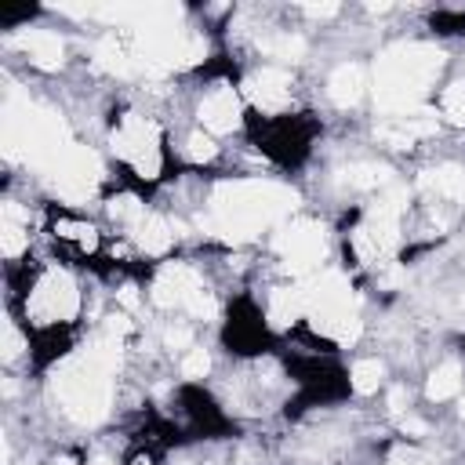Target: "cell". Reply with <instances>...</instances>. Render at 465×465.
Returning <instances> with one entry per match:
<instances>
[{
  "label": "cell",
  "instance_id": "13",
  "mask_svg": "<svg viewBox=\"0 0 465 465\" xmlns=\"http://www.w3.org/2000/svg\"><path fill=\"white\" fill-rule=\"evenodd\" d=\"M458 418L465 421V389H461V396H458Z\"/></svg>",
  "mask_w": 465,
  "mask_h": 465
},
{
  "label": "cell",
  "instance_id": "5",
  "mask_svg": "<svg viewBox=\"0 0 465 465\" xmlns=\"http://www.w3.org/2000/svg\"><path fill=\"white\" fill-rule=\"evenodd\" d=\"M193 124L211 131L214 138L243 131L247 124V102L236 80H207L193 98Z\"/></svg>",
  "mask_w": 465,
  "mask_h": 465
},
{
  "label": "cell",
  "instance_id": "10",
  "mask_svg": "<svg viewBox=\"0 0 465 465\" xmlns=\"http://www.w3.org/2000/svg\"><path fill=\"white\" fill-rule=\"evenodd\" d=\"M211 374H214V352L203 349V345L189 349V352L178 360V378H182V381H196V385H203Z\"/></svg>",
  "mask_w": 465,
  "mask_h": 465
},
{
  "label": "cell",
  "instance_id": "2",
  "mask_svg": "<svg viewBox=\"0 0 465 465\" xmlns=\"http://www.w3.org/2000/svg\"><path fill=\"white\" fill-rule=\"evenodd\" d=\"M218 341L222 349L232 356V360H258V356H269L276 349V334L258 305L254 294H236L229 305H225V316H222V327H218Z\"/></svg>",
  "mask_w": 465,
  "mask_h": 465
},
{
  "label": "cell",
  "instance_id": "4",
  "mask_svg": "<svg viewBox=\"0 0 465 465\" xmlns=\"http://www.w3.org/2000/svg\"><path fill=\"white\" fill-rule=\"evenodd\" d=\"M243 102L251 113L258 116H283V113H298V76L287 65L276 62H262L254 65L243 80H240Z\"/></svg>",
  "mask_w": 465,
  "mask_h": 465
},
{
  "label": "cell",
  "instance_id": "9",
  "mask_svg": "<svg viewBox=\"0 0 465 465\" xmlns=\"http://www.w3.org/2000/svg\"><path fill=\"white\" fill-rule=\"evenodd\" d=\"M432 109L440 116V124H450L458 131H465V73L450 76L436 94H432Z\"/></svg>",
  "mask_w": 465,
  "mask_h": 465
},
{
  "label": "cell",
  "instance_id": "8",
  "mask_svg": "<svg viewBox=\"0 0 465 465\" xmlns=\"http://www.w3.org/2000/svg\"><path fill=\"white\" fill-rule=\"evenodd\" d=\"M389 385V363L381 356H360L349 367V389L352 396H374Z\"/></svg>",
  "mask_w": 465,
  "mask_h": 465
},
{
  "label": "cell",
  "instance_id": "6",
  "mask_svg": "<svg viewBox=\"0 0 465 465\" xmlns=\"http://www.w3.org/2000/svg\"><path fill=\"white\" fill-rule=\"evenodd\" d=\"M367 87H371L367 84V69L360 62H341V65L331 69V76L323 84V94H327V102L334 109L349 113V109H356L367 98Z\"/></svg>",
  "mask_w": 465,
  "mask_h": 465
},
{
  "label": "cell",
  "instance_id": "11",
  "mask_svg": "<svg viewBox=\"0 0 465 465\" xmlns=\"http://www.w3.org/2000/svg\"><path fill=\"white\" fill-rule=\"evenodd\" d=\"M120 465H167V450L153 447V443H131L127 454L120 458Z\"/></svg>",
  "mask_w": 465,
  "mask_h": 465
},
{
  "label": "cell",
  "instance_id": "7",
  "mask_svg": "<svg viewBox=\"0 0 465 465\" xmlns=\"http://www.w3.org/2000/svg\"><path fill=\"white\" fill-rule=\"evenodd\" d=\"M461 389H465V363L458 356H447V360L429 367V374H425V400L429 403L458 400Z\"/></svg>",
  "mask_w": 465,
  "mask_h": 465
},
{
  "label": "cell",
  "instance_id": "3",
  "mask_svg": "<svg viewBox=\"0 0 465 465\" xmlns=\"http://www.w3.org/2000/svg\"><path fill=\"white\" fill-rule=\"evenodd\" d=\"M44 232L51 236V243L58 247V254L65 262H98L105 254V232L98 222H91L87 214L58 203L44 211Z\"/></svg>",
  "mask_w": 465,
  "mask_h": 465
},
{
  "label": "cell",
  "instance_id": "12",
  "mask_svg": "<svg viewBox=\"0 0 465 465\" xmlns=\"http://www.w3.org/2000/svg\"><path fill=\"white\" fill-rule=\"evenodd\" d=\"M51 465H84V458H76V454H58V458H51Z\"/></svg>",
  "mask_w": 465,
  "mask_h": 465
},
{
  "label": "cell",
  "instance_id": "1",
  "mask_svg": "<svg viewBox=\"0 0 465 465\" xmlns=\"http://www.w3.org/2000/svg\"><path fill=\"white\" fill-rule=\"evenodd\" d=\"M243 134H247V145H254L265 163L298 171L320 142V116H312L309 109L283 113V116H258L247 109Z\"/></svg>",
  "mask_w": 465,
  "mask_h": 465
}]
</instances>
